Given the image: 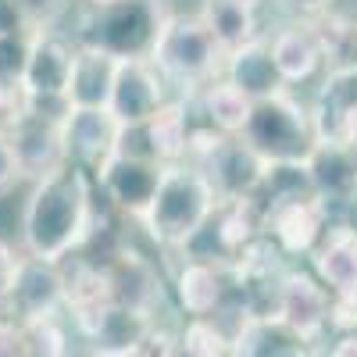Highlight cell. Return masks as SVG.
Returning a JSON list of instances; mask_svg holds the SVG:
<instances>
[{"instance_id":"1","label":"cell","mask_w":357,"mask_h":357,"mask_svg":"<svg viewBox=\"0 0 357 357\" xmlns=\"http://www.w3.org/2000/svg\"><path fill=\"white\" fill-rule=\"evenodd\" d=\"M97 183L89 168L61 165L33 178V193L22 211V247L43 261H65L79 254L97 232Z\"/></svg>"},{"instance_id":"2","label":"cell","mask_w":357,"mask_h":357,"mask_svg":"<svg viewBox=\"0 0 357 357\" xmlns=\"http://www.w3.org/2000/svg\"><path fill=\"white\" fill-rule=\"evenodd\" d=\"M218 204L222 200L211 186V178L197 161H172L165 165L158 193L151 207L143 211L139 225L146 229V236L154 243L168 250H183L193 240V232L215 215Z\"/></svg>"},{"instance_id":"3","label":"cell","mask_w":357,"mask_h":357,"mask_svg":"<svg viewBox=\"0 0 357 357\" xmlns=\"http://www.w3.org/2000/svg\"><path fill=\"white\" fill-rule=\"evenodd\" d=\"M168 11L161 0H107L89 4L79 18L75 43L97 47L111 57H151Z\"/></svg>"},{"instance_id":"4","label":"cell","mask_w":357,"mask_h":357,"mask_svg":"<svg viewBox=\"0 0 357 357\" xmlns=\"http://www.w3.org/2000/svg\"><path fill=\"white\" fill-rule=\"evenodd\" d=\"M151 61L165 75L168 86H178L183 93H197L204 82H211L225 68V50L211 36L200 15H168Z\"/></svg>"},{"instance_id":"5","label":"cell","mask_w":357,"mask_h":357,"mask_svg":"<svg viewBox=\"0 0 357 357\" xmlns=\"http://www.w3.org/2000/svg\"><path fill=\"white\" fill-rule=\"evenodd\" d=\"M254 151L268 161H307V154L318 143V129H314V114L311 107H304L289 89H279L272 97H261L250 107V118L240 132Z\"/></svg>"},{"instance_id":"6","label":"cell","mask_w":357,"mask_h":357,"mask_svg":"<svg viewBox=\"0 0 357 357\" xmlns=\"http://www.w3.org/2000/svg\"><path fill=\"white\" fill-rule=\"evenodd\" d=\"M161 175H165V165L154 161V158H136V154L111 151L93 168V183L111 207H118L122 215L139 222L143 211L151 207L154 193H158Z\"/></svg>"},{"instance_id":"7","label":"cell","mask_w":357,"mask_h":357,"mask_svg":"<svg viewBox=\"0 0 357 357\" xmlns=\"http://www.w3.org/2000/svg\"><path fill=\"white\" fill-rule=\"evenodd\" d=\"M4 311L15 321H40V318L61 314L65 311L61 261H43V257H33V254H22L11 293L4 301Z\"/></svg>"},{"instance_id":"8","label":"cell","mask_w":357,"mask_h":357,"mask_svg":"<svg viewBox=\"0 0 357 357\" xmlns=\"http://www.w3.org/2000/svg\"><path fill=\"white\" fill-rule=\"evenodd\" d=\"M325 225H329V211H325V200L318 193L279 200L261 215V229L286 257L311 254L314 243L321 240Z\"/></svg>"},{"instance_id":"9","label":"cell","mask_w":357,"mask_h":357,"mask_svg":"<svg viewBox=\"0 0 357 357\" xmlns=\"http://www.w3.org/2000/svg\"><path fill=\"white\" fill-rule=\"evenodd\" d=\"M197 165L207 172L218 200H250L268 168V161L243 136H222Z\"/></svg>"},{"instance_id":"10","label":"cell","mask_w":357,"mask_h":357,"mask_svg":"<svg viewBox=\"0 0 357 357\" xmlns=\"http://www.w3.org/2000/svg\"><path fill=\"white\" fill-rule=\"evenodd\" d=\"M165 100H168V82L151 57H122L118 61L111 100H107V107L118 122L122 126L146 122Z\"/></svg>"},{"instance_id":"11","label":"cell","mask_w":357,"mask_h":357,"mask_svg":"<svg viewBox=\"0 0 357 357\" xmlns=\"http://www.w3.org/2000/svg\"><path fill=\"white\" fill-rule=\"evenodd\" d=\"M4 132L15 146V158H18L25 178H43V175L57 172L61 165H68L61 122H54V118L18 111V114L8 118Z\"/></svg>"},{"instance_id":"12","label":"cell","mask_w":357,"mask_h":357,"mask_svg":"<svg viewBox=\"0 0 357 357\" xmlns=\"http://www.w3.org/2000/svg\"><path fill=\"white\" fill-rule=\"evenodd\" d=\"M122 122L111 114V107H79L72 104L61 118V136H65V154L72 165H82L93 172L118 143Z\"/></svg>"},{"instance_id":"13","label":"cell","mask_w":357,"mask_h":357,"mask_svg":"<svg viewBox=\"0 0 357 357\" xmlns=\"http://www.w3.org/2000/svg\"><path fill=\"white\" fill-rule=\"evenodd\" d=\"M279 318L293 333H301L307 343H314L333 318V293L318 275H307L301 268H289L279 296Z\"/></svg>"},{"instance_id":"14","label":"cell","mask_w":357,"mask_h":357,"mask_svg":"<svg viewBox=\"0 0 357 357\" xmlns=\"http://www.w3.org/2000/svg\"><path fill=\"white\" fill-rule=\"evenodd\" d=\"M154 321H158V318L111 301V304H104L93 318H89L86 325H79V333L93 343V347H89L93 354H104V357H129V354H139L146 333L154 329Z\"/></svg>"},{"instance_id":"15","label":"cell","mask_w":357,"mask_h":357,"mask_svg":"<svg viewBox=\"0 0 357 357\" xmlns=\"http://www.w3.org/2000/svg\"><path fill=\"white\" fill-rule=\"evenodd\" d=\"M72 65H75V40L57 36L54 29H33L22 93H65Z\"/></svg>"},{"instance_id":"16","label":"cell","mask_w":357,"mask_h":357,"mask_svg":"<svg viewBox=\"0 0 357 357\" xmlns=\"http://www.w3.org/2000/svg\"><path fill=\"white\" fill-rule=\"evenodd\" d=\"M232 296V272L225 264L183 257L175 272V301L186 314H222L225 301Z\"/></svg>"},{"instance_id":"17","label":"cell","mask_w":357,"mask_h":357,"mask_svg":"<svg viewBox=\"0 0 357 357\" xmlns=\"http://www.w3.org/2000/svg\"><path fill=\"white\" fill-rule=\"evenodd\" d=\"M314 275L329 286L333 296L357 293V225L329 222L311 250Z\"/></svg>"},{"instance_id":"18","label":"cell","mask_w":357,"mask_h":357,"mask_svg":"<svg viewBox=\"0 0 357 357\" xmlns=\"http://www.w3.org/2000/svg\"><path fill=\"white\" fill-rule=\"evenodd\" d=\"M304 165H307L314 193L325 204L357 197V146L336 143V139H318Z\"/></svg>"},{"instance_id":"19","label":"cell","mask_w":357,"mask_h":357,"mask_svg":"<svg viewBox=\"0 0 357 357\" xmlns=\"http://www.w3.org/2000/svg\"><path fill=\"white\" fill-rule=\"evenodd\" d=\"M107 282H111V301L114 304H126L132 311H143L158 318V307L165 301V289H161V275L158 268L139 257V254H118L107 264Z\"/></svg>"},{"instance_id":"20","label":"cell","mask_w":357,"mask_h":357,"mask_svg":"<svg viewBox=\"0 0 357 357\" xmlns=\"http://www.w3.org/2000/svg\"><path fill=\"white\" fill-rule=\"evenodd\" d=\"M268 47H272L275 68H279V75L286 79V86L307 82V79L325 65V61H321V43H318V33H314V22H311V18L282 25L279 33L268 40Z\"/></svg>"},{"instance_id":"21","label":"cell","mask_w":357,"mask_h":357,"mask_svg":"<svg viewBox=\"0 0 357 357\" xmlns=\"http://www.w3.org/2000/svg\"><path fill=\"white\" fill-rule=\"evenodd\" d=\"M307 340L301 333H293L279 314H240V325L232 329V354H247V357H293V354H307Z\"/></svg>"},{"instance_id":"22","label":"cell","mask_w":357,"mask_h":357,"mask_svg":"<svg viewBox=\"0 0 357 357\" xmlns=\"http://www.w3.org/2000/svg\"><path fill=\"white\" fill-rule=\"evenodd\" d=\"M222 75L232 79L250 100H261V97L279 93V89H289L286 79H282L279 68H275L272 47H268L264 36H257V40L243 43L240 50L225 54V68H222Z\"/></svg>"},{"instance_id":"23","label":"cell","mask_w":357,"mask_h":357,"mask_svg":"<svg viewBox=\"0 0 357 357\" xmlns=\"http://www.w3.org/2000/svg\"><path fill=\"white\" fill-rule=\"evenodd\" d=\"M61 279H65V311H72L75 325H86L104 304H111L107 264L100 268L86 257L68 254L61 261Z\"/></svg>"},{"instance_id":"24","label":"cell","mask_w":357,"mask_h":357,"mask_svg":"<svg viewBox=\"0 0 357 357\" xmlns=\"http://www.w3.org/2000/svg\"><path fill=\"white\" fill-rule=\"evenodd\" d=\"M190 97H193V107L200 111L204 122L215 126L225 136H240L247 118H250V107H254V100L225 75H215L211 82H204Z\"/></svg>"},{"instance_id":"25","label":"cell","mask_w":357,"mask_h":357,"mask_svg":"<svg viewBox=\"0 0 357 357\" xmlns=\"http://www.w3.org/2000/svg\"><path fill=\"white\" fill-rule=\"evenodd\" d=\"M114 72H118V57H111L97 47H79L75 43V65H72V79H68V89H65L68 104L107 107Z\"/></svg>"},{"instance_id":"26","label":"cell","mask_w":357,"mask_h":357,"mask_svg":"<svg viewBox=\"0 0 357 357\" xmlns=\"http://www.w3.org/2000/svg\"><path fill=\"white\" fill-rule=\"evenodd\" d=\"M204 25L211 29V36L225 54L240 50L243 43L257 40V8L254 0H204L200 8Z\"/></svg>"},{"instance_id":"27","label":"cell","mask_w":357,"mask_h":357,"mask_svg":"<svg viewBox=\"0 0 357 357\" xmlns=\"http://www.w3.org/2000/svg\"><path fill=\"white\" fill-rule=\"evenodd\" d=\"M314 22V33L321 43V61L325 68H350L357 65V18H343V15H318Z\"/></svg>"},{"instance_id":"28","label":"cell","mask_w":357,"mask_h":357,"mask_svg":"<svg viewBox=\"0 0 357 357\" xmlns=\"http://www.w3.org/2000/svg\"><path fill=\"white\" fill-rule=\"evenodd\" d=\"M178 354H193V357L232 354V333L222 329L215 314H190L186 329L178 333Z\"/></svg>"},{"instance_id":"29","label":"cell","mask_w":357,"mask_h":357,"mask_svg":"<svg viewBox=\"0 0 357 357\" xmlns=\"http://www.w3.org/2000/svg\"><path fill=\"white\" fill-rule=\"evenodd\" d=\"M18 325H22V347H25V354H36V357L68 354V333L61 329V321H57V318L18 321Z\"/></svg>"},{"instance_id":"30","label":"cell","mask_w":357,"mask_h":357,"mask_svg":"<svg viewBox=\"0 0 357 357\" xmlns=\"http://www.w3.org/2000/svg\"><path fill=\"white\" fill-rule=\"evenodd\" d=\"M15 8L22 11L29 29H57L72 8V0H15Z\"/></svg>"},{"instance_id":"31","label":"cell","mask_w":357,"mask_h":357,"mask_svg":"<svg viewBox=\"0 0 357 357\" xmlns=\"http://www.w3.org/2000/svg\"><path fill=\"white\" fill-rule=\"evenodd\" d=\"M22 178H25V175H22V165H18V158H15V146H11L8 132L0 129V197L11 193Z\"/></svg>"},{"instance_id":"32","label":"cell","mask_w":357,"mask_h":357,"mask_svg":"<svg viewBox=\"0 0 357 357\" xmlns=\"http://www.w3.org/2000/svg\"><path fill=\"white\" fill-rule=\"evenodd\" d=\"M18 257L22 254H15L4 240H0V311H4V301H8V293H11V282H15V272H18Z\"/></svg>"},{"instance_id":"33","label":"cell","mask_w":357,"mask_h":357,"mask_svg":"<svg viewBox=\"0 0 357 357\" xmlns=\"http://www.w3.org/2000/svg\"><path fill=\"white\" fill-rule=\"evenodd\" d=\"M11 33H29V25L15 8V0H0V36H11Z\"/></svg>"},{"instance_id":"34","label":"cell","mask_w":357,"mask_h":357,"mask_svg":"<svg viewBox=\"0 0 357 357\" xmlns=\"http://www.w3.org/2000/svg\"><path fill=\"white\" fill-rule=\"evenodd\" d=\"M289 4L301 15H307V18H318V15L329 11V0H289Z\"/></svg>"},{"instance_id":"35","label":"cell","mask_w":357,"mask_h":357,"mask_svg":"<svg viewBox=\"0 0 357 357\" xmlns=\"http://www.w3.org/2000/svg\"><path fill=\"white\" fill-rule=\"evenodd\" d=\"M333 354H336V357H350V354H357V329H347V333L333 343Z\"/></svg>"},{"instance_id":"36","label":"cell","mask_w":357,"mask_h":357,"mask_svg":"<svg viewBox=\"0 0 357 357\" xmlns=\"http://www.w3.org/2000/svg\"><path fill=\"white\" fill-rule=\"evenodd\" d=\"M8 126V111H4V104H0V129Z\"/></svg>"},{"instance_id":"37","label":"cell","mask_w":357,"mask_h":357,"mask_svg":"<svg viewBox=\"0 0 357 357\" xmlns=\"http://www.w3.org/2000/svg\"><path fill=\"white\" fill-rule=\"evenodd\" d=\"M86 4H107V0H86Z\"/></svg>"}]
</instances>
